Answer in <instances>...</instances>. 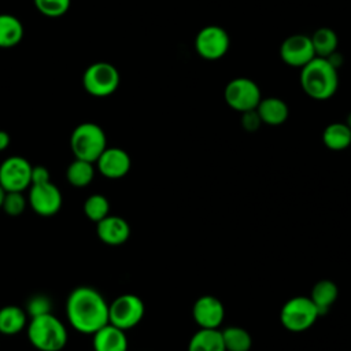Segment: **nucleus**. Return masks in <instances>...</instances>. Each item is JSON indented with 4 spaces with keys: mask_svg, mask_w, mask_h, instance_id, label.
Returning <instances> with one entry per match:
<instances>
[{
    "mask_svg": "<svg viewBox=\"0 0 351 351\" xmlns=\"http://www.w3.org/2000/svg\"><path fill=\"white\" fill-rule=\"evenodd\" d=\"M346 125L351 129V112L348 114V117H347V121H346Z\"/></svg>",
    "mask_w": 351,
    "mask_h": 351,
    "instance_id": "34",
    "label": "nucleus"
},
{
    "mask_svg": "<svg viewBox=\"0 0 351 351\" xmlns=\"http://www.w3.org/2000/svg\"><path fill=\"white\" fill-rule=\"evenodd\" d=\"M33 3L41 15L59 18L69 11L71 0H33Z\"/></svg>",
    "mask_w": 351,
    "mask_h": 351,
    "instance_id": "27",
    "label": "nucleus"
},
{
    "mask_svg": "<svg viewBox=\"0 0 351 351\" xmlns=\"http://www.w3.org/2000/svg\"><path fill=\"white\" fill-rule=\"evenodd\" d=\"M82 211L89 221L97 223L110 214V202L101 193H92L85 199Z\"/></svg>",
    "mask_w": 351,
    "mask_h": 351,
    "instance_id": "26",
    "label": "nucleus"
},
{
    "mask_svg": "<svg viewBox=\"0 0 351 351\" xmlns=\"http://www.w3.org/2000/svg\"><path fill=\"white\" fill-rule=\"evenodd\" d=\"M280 58L287 66L302 69L315 58L310 36L302 33L288 36L280 45Z\"/></svg>",
    "mask_w": 351,
    "mask_h": 351,
    "instance_id": "12",
    "label": "nucleus"
},
{
    "mask_svg": "<svg viewBox=\"0 0 351 351\" xmlns=\"http://www.w3.org/2000/svg\"><path fill=\"white\" fill-rule=\"evenodd\" d=\"M262 123L269 126L282 125L289 115L288 104L280 97H262L258 107L255 108Z\"/></svg>",
    "mask_w": 351,
    "mask_h": 351,
    "instance_id": "17",
    "label": "nucleus"
},
{
    "mask_svg": "<svg viewBox=\"0 0 351 351\" xmlns=\"http://www.w3.org/2000/svg\"><path fill=\"white\" fill-rule=\"evenodd\" d=\"M4 195H5V191H4V188L0 185V208H1V206H3V200H4Z\"/></svg>",
    "mask_w": 351,
    "mask_h": 351,
    "instance_id": "33",
    "label": "nucleus"
},
{
    "mask_svg": "<svg viewBox=\"0 0 351 351\" xmlns=\"http://www.w3.org/2000/svg\"><path fill=\"white\" fill-rule=\"evenodd\" d=\"M66 315L73 329L84 335H93L108 324V303L97 289L81 285L69 293Z\"/></svg>",
    "mask_w": 351,
    "mask_h": 351,
    "instance_id": "1",
    "label": "nucleus"
},
{
    "mask_svg": "<svg viewBox=\"0 0 351 351\" xmlns=\"http://www.w3.org/2000/svg\"><path fill=\"white\" fill-rule=\"evenodd\" d=\"M188 351H226L221 330L199 328L188 343Z\"/></svg>",
    "mask_w": 351,
    "mask_h": 351,
    "instance_id": "21",
    "label": "nucleus"
},
{
    "mask_svg": "<svg viewBox=\"0 0 351 351\" xmlns=\"http://www.w3.org/2000/svg\"><path fill=\"white\" fill-rule=\"evenodd\" d=\"M60 189L52 182L32 184L27 192V204L40 217H53L62 208Z\"/></svg>",
    "mask_w": 351,
    "mask_h": 351,
    "instance_id": "11",
    "label": "nucleus"
},
{
    "mask_svg": "<svg viewBox=\"0 0 351 351\" xmlns=\"http://www.w3.org/2000/svg\"><path fill=\"white\" fill-rule=\"evenodd\" d=\"M300 86L314 100L330 99L339 86L337 69L328 58H313L300 69Z\"/></svg>",
    "mask_w": 351,
    "mask_h": 351,
    "instance_id": "2",
    "label": "nucleus"
},
{
    "mask_svg": "<svg viewBox=\"0 0 351 351\" xmlns=\"http://www.w3.org/2000/svg\"><path fill=\"white\" fill-rule=\"evenodd\" d=\"M25 311H26L29 318L38 317V315H43V314H47V313H52L51 299L47 295H41V293L33 295V296L29 298V300L26 303V307H25Z\"/></svg>",
    "mask_w": 351,
    "mask_h": 351,
    "instance_id": "29",
    "label": "nucleus"
},
{
    "mask_svg": "<svg viewBox=\"0 0 351 351\" xmlns=\"http://www.w3.org/2000/svg\"><path fill=\"white\" fill-rule=\"evenodd\" d=\"M32 163L19 155L5 158L0 165V185L5 192H23L32 184Z\"/></svg>",
    "mask_w": 351,
    "mask_h": 351,
    "instance_id": "10",
    "label": "nucleus"
},
{
    "mask_svg": "<svg viewBox=\"0 0 351 351\" xmlns=\"http://www.w3.org/2000/svg\"><path fill=\"white\" fill-rule=\"evenodd\" d=\"M93 351H128V337L125 330L106 324L92 335Z\"/></svg>",
    "mask_w": 351,
    "mask_h": 351,
    "instance_id": "16",
    "label": "nucleus"
},
{
    "mask_svg": "<svg viewBox=\"0 0 351 351\" xmlns=\"http://www.w3.org/2000/svg\"><path fill=\"white\" fill-rule=\"evenodd\" d=\"M319 313L308 296H293L280 310V321L289 332H304L318 319Z\"/></svg>",
    "mask_w": 351,
    "mask_h": 351,
    "instance_id": "5",
    "label": "nucleus"
},
{
    "mask_svg": "<svg viewBox=\"0 0 351 351\" xmlns=\"http://www.w3.org/2000/svg\"><path fill=\"white\" fill-rule=\"evenodd\" d=\"M144 313V302L133 293L119 295L108 303V322L125 332L137 326L141 322Z\"/></svg>",
    "mask_w": 351,
    "mask_h": 351,
    "instance_id": "7",
    "label": "nucleus"
},
{
    "mask_svg": "<svg viewBox=\"0 0 351 351\" xmlns=\"http://www.w3.org/2000/svg\"><path fill=\"white\" fill-rule=\"evenodd\" d=\"M311 44L315 52V56L319 58H329L332 53L336 52L339 38L333 29L330 27H319L311 36Z\"/></svg>",
    "mask_w": 351,
    "mask_h": 351,
    "instance_id": "24",
    "label": "nucleus"
},
{
    "mask_svg": "<svg viewBox=\"0 0 351 351\" xmlns=\"http://www.w3.org/2000/svg\"><path fill=\"white\" fill-rule=\"evenodd\" d=\"M11 143V137L5 130H0V152L5 151Z\"/></svg>",
    "mask_w": 351,
    "mask_h": 351,
    "instance_id": "32",
    "label": "nucleus"
},
{
    "mask_svg": "<svg viewBox=\"0 0 351 351\" xmlns=\"http://www.w3.org/2000/svg\"><path fill=\"white\" fill-rule=\"evenodd\" d=\"M22 22L11 14H0V48H12L23 38Z\"/></svg>",
    "mask_w": 351,
    "mask_h": 351,
    "instance_id": "22",
    "label": "nucleus"
},
{
    "mask_svg": "<svg viewBox=\"0 0 351 351\" xmlns=\"http://www.w3.org/2000/svg\"><path fill=\"white\" fill-rule=\"evenodd\" d=\"M192 317L199 328L218 329L225 318V307L218 298L203 295L193 303Z\"/></svg>",
    "mask_w": 351,
    "mask_h": 351,
    "instance_id": "13",
    "label": "nucleus"
},
{
    "mask_svg": "<svg viewBox=\"0 0 351 351\" xmlns=\"http://www.w3.org/2000/svg\"><path fill=\"white\" fill-rule=\"evenodd\" d=\"M96 166L103 177L118 180L129 173L132 159L125 149L119 147H107L96 160Z\"/></svg>",
    "mask_w": 351,
    "mask_h": 351,
    "instance_id": "14",
    "label": "nucleus"
},
{
    "mask_svg": "<svg viewBox=\"0 0 351 351\" xmlns=\"http://www.w3.org/2000/svg\"><path fill=\"white\" fill-rule=\"evenodd\" d=\"M223 99L232 110L243 114L258 107L262 93L259 85L254 80L248 77H236L226 84Z\"/></svg>",
    "mask_w": 351,
    "mask_h": 351,
    "instance_id": "8",
    "label": "nucleus"
},
{
    "mask_svg": "<svg viewBox=\"0 0 351 351\" xmlns=\"http://www.w3.org/2000/svg\"><path fill=\"white\" fill-rule=\"evenodd\" d=\"M48 181H51V174L45 166L37 165L32 167V184H43Z\"/></svg>",
    "mask_w": 351,
    "mask_h": 351,
    "instance_id": "31",
    "label": "nucleus"
},
{
    "mask_svg": "<svg viewBox=\"0 0 351 351\" xmlns=\"http://www.w3.org/2000/svg\"><path fill=\"white\" fill-rule=\"evenodd\" d=\"M27 196L23 192H5L1 210L10 217H19L26 210Z\"/></svg>",
    "mask_w": 351,
    "mask_h": 351,
    "instance_id": "28",
    "label": "nucleus"
},
{
    "mask_svg": "<svg viewBox=\"0 0 351 351\" xmlns=\"http://www.w3.org/2000/svg\"><path fill=\"white\" fill-rule=\"evenodd\" d=\"M27 314L25 308L8 304L0 308V333L5 336H14L22 332L27 326Z\"/></svg>",
    "mask_w": 351,
    "mask_h": 351,
    "instance_id": "18",
    "label": "nucleus"
},
{
    "mask_svg": "<svg viewBox=\"0 0 351 351\" xmlns=\"http://www.w3.org/2000/svg\"><path fill=\"white\" fill-rule=\"evenodd\" d=\"M339 296V288L332 280H319L317 281L310 292V299L315 304L319 315L326 314L330 307L336 303Z\"/></svg>",
    "mask_w": 351,
    "mask_h": 351,
    "instance_id": "19",
    "label": "nucleus"
},
{
    "mask_svg": "<svg viewBox=\"0 0 351 351\" xmlns=\"http://www.w3.org/2000/svg\"><path fill=\"white\" fill-rule=\"evenodd\" d=\"M96 234L107 245H121L130 237V226L125 218L108 214L96 223Z\"/></svg>",
    "mask_w": 351,
    "mask_h": 351,
    "instance_id": "15",
    "label": "nucleus"
},
{
    "mask_svg": "<svg viewBox=\"0 0 351 351\" xmlns=\"http://www.w3.org/2000/svg\"><path fill=\"white\" fill-rule=\"evenodd\" d=\"M230 47L228 32L218 25H207L202 27L195 37L196 53L204 60L222 59Z\"/></svg>",
    "mask_w": 351,
    "mask_h": 351,
    "instance_id": "9",
    "label": "nucleus"
},
{
    "mask_svg": "<svg viewBox=\"0 0 351 351\" xmlns=\"http://www.w3.org/2000/svg\"><path fill=\"white\" fill-rule=\"evenodd\" d=\"M26 333L30 344L38 351H62L69 340L64 324L52 313L30 318Z\"/></svg>",
    "mask_w": 351,
    "mask_h": 351,
    "instance_id": "3",
    "label": "nucleus"
},
{
    "mask_svg": "<svg viewBox=\"0 0 351 351\" xmlns=\"http://www.w3.org/2000/svg\"><path fill=\"white\" fill-rule=\"evenodd\" d=\"M70 148L74 158L96 163L101 152L107 148L106 133L95 122H82L71 132Z\"/></svg>",
    "mask_w": 351,
    "mask_h": 351,
    "instance_id": "4",
    "label": "nucleus"
},
{
    "mask_svg": "<svg viewBox=\"0 0 351 351\" xmlns=\"http://www.w3.org/2000/svg\"><path fill=\"white\" fill-rule=\"evenodd\" d=\"M121 82L119 71L108 62L89 64L82 74V86L93 97H107L112 95Z\"/></svg>",
    "mask_w": 351,
    "mask_h": 351,
    "instance_id": "6",
    "label": "nucleus"
},
{
    "mask_svg": "<svg viewBox=\"0 0 351 351\" xmlns=\"http://www.w3.org/2000/svg\"><path fill=\"white\" fill-rule=\"evenodd\" d=\"M262 125V121L256 112V110L245 111L241 114V126L245 132H255Z\"/></svg>",
    "mask_w": 351,
    "mask_h": 351,
    "instance_id": "30",
    "label": "nucleus"
},
{
    "mask_svg": "<svg viewBox=\"0 0 351 351\" xmlns=\"http://www.w3.org/2000/svg\"><path fill=\"white\" fill-rule=\"evenodd\" d=\"M221 333L226 351H250L252 347L250 332L241 326H228Z\"/></svg>",
    "mask_w": 351,
    "mask_h": 351,
    "instance_id": "25",
    "label": "nucleus"
},
{
    "mask_svg": "<svg viewBox=\"0 0 351 351\" xmlns=\"http://www.w3.org/2000/svg\"><path fill=\"white\" fill-rule=\"evenodd\" d=\"M322 143L330 151H344L351 147V129L346 122H332L322 132Z\"/></svg>",
    "mask_w": 351,
    "mask_h": 351,
    "instance_id": "20",
    "label": "nucleus"
},
{
    "mask_svg": "<svg viewBox=\"0 0 351 351\" xmlns=\"http://www.w3.org/2000/svg\"><path fill=\"white\" fill-rule=\"evenodd\" d=\"M93 177H95L93 163L82 159L74 158V160L66 169L67 182L75 188L88 186L93 181Z\"/></svg>",
    "mask_w": 351,
    "mask_h": 351,
    "instance_id": "23",
    "label": "nucleus"
}]
</instances>
